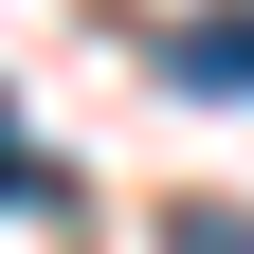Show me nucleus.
Returning a JSON list of instances; mask_svg holds the SVG:
<instances>
[{
    "instance_id": "1",
    "label": "nucleus",
    "mask_w": 254,
    "mask_h": 254,
    "mask_svg": "<svg viewBox=\"0 0 254 254\" xmlns=\"http://www.w3.org/2000/svg\"><path fill=\"white\" fill-rule=\"evenodd\" d=\"M164 73H182V91H218V109H254V0L182 18V37H164Z\"/></svg>"
},
{
    "instance_id": "2",
    "label": "nucleus",
    "mask_w": 254,
    "mask_h": 254,
    "mask_svg": "<svg viewBox=\"0 0 254 254\" xmlns=\"http://www.w3.org/2000/svg\"><path fill=\"white\" fill-rule=\"evenodd\" d=\"M0 200H55V164H37V145H18V127H0Z\"/></svg>"
},
{
    "instance_id": "3",
    "label": "nucleus",
    "mask_w": 254,
    "mask_h": 254,
    "mask_svg": "<svg viewBox=\"0 0 254 254\" xmlns=\"http://www.w3.org/2000/svg\"><path fill=\"white\" fill-rule=\"evenodd\" d=\"M182 254H254V218H218V200H200V218H182Z\"/></svg>"
}]
</instances>
